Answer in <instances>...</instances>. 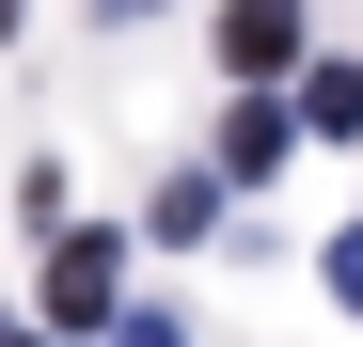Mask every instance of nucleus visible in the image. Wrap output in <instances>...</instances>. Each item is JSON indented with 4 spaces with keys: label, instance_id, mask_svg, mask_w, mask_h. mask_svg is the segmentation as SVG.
I'll return each instance as SVG.
<instances>
[{
    "label": "nucleus",
    "instance_id": "obj_1",
    "mask_svg": "<svg viewBox=\"0 0 363 347\" xmlns=\"http://www.w3.org/2000/svg\"><path fill=\"white\" fill-rule=\"evenodd\" d=\"M111 316V237L79 221V237H48V331H95Z\"/></svg>",
    "mask_w": 363,
    "mask_h": 347
},
{
    "label": "nucleus",
    "instance_id": "obj_2",
    "mask_svg": "<svg viewBox=\"0 0 363 347\" xmlns=\"http://www.w3.org/2000/svg\"><path fill=\"white\" fill-rule=\"evenodd\" d=\"M221 64L237 79H284L300 64V0H221Z\"/></svg>",
    "mask_w": 363,
    "mask_h": 347
},
{
    "label": "nucleus",
    "instance_id": "obj_3",
    "mask_svg": "<svg viewBox=\"0 0 363 347\" xmlns=\"http://www.w3.org/2000/svg\"><path fill=\"white\" fill-rule=\"evenodd\" d=\"M300 127H316V142H363V47H347V64H316V79H300Z\"/></svg>",
    "mask_w": 363,
    "mask_h": 347
},
{
    "label": "nucleus",
    "instance_id": "obj_4",
    "mask_svg": "<svg viewBox=\"0 0 363 347\" xmlns=\"http://www.w3.org/2000/svg\"><path fill=\"white\" fill-rule=\"evenodd\" d=\"M284 127H300V110H284V95H253V110L221 127V174H269V158H284Z\"/></svg>",
    "mask_w": 363,
    "mask_h": 347
},
{
    "label": "nucleus",
    "instance_id": "obj_5",
    "mask_svg": "<svg viewBox=\"0 0 363 347\" xmlns=\"http://www.w3.org/2000/svg\"><path fill=\"white\" fill-rule=\"evenodd\" d=\"M158 237H221V174H174V190H158Z\"/></svg>",
    "mask_w": 363,
    "mask_h": 347
},
{
    "label": "nucleus",
    "instance_id": "obj_6",
    "mask_svg": "<svg viewBox=\"0 0 363 347\" xmlns=\"http://www.w3.org/2000/svg\"><path fill=\"white\" fill-rule=\"evenodd\" d=\"M332 300L363 316V221H347V237H332Z\"/></svg>",
    "mask_w": 363,
    "mask_h": 347
},
{
    "label": "nucleus",
    "instance_id": "obj_7",
    "mask_svg": "<svg viewBox=\"0 0 363 347\" xmlns=\"http://www.w3.org/2000/svg\"><path fill=\"white\" fill-rule=\"evenodd\" d=\"M111 347H190V331H174V316H127V331H111Z\"/></svg>",
    "mask_w": 363,
    "mask_h": 347
},
{
    "label": "nucleus",
    "instance_id": "obj_8",
    "mask_svg": "<svg viewBox=\"0 0 363 347\" xmlns=\"http://www.w3.org/2000/svg\"><path fill=\"white\" fill-rule=\"evenodd\" d=\"M95 16H158V0H95Z\"/></svg>",
    "mask_w": 363,
    "mask_h": 347
},
{
    "label": "nucleus",
    "instance_id": "obj_9",
    "mask_svg": "<svg viewBox=\"0 0 363 347\" xmlns=\"http://www.w3.org/2000/svg\"><path fill=\"white\" fill-rule=\"evenodd\" d=\"M0 347H48V331H0Z\"/></svg>",
    "mask_w": 363,
    "mask_h": 347
},
{
    "label": "nucleus",
    "instance_id": "obj_10",
    "mask_svg": "<svg viewBox=\"0 0 363 347\" xmlns=\"http://www.w3.org/2000/svg\"><path fill=\"white\" fill-rule=\"evenodd\" d=\"M0 32H16V0H0Z\"/></svg>",
    "mask_w": 363,
    "mask_h": 347
}]
</instances>
